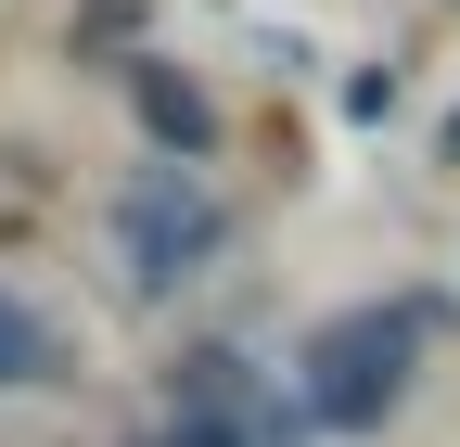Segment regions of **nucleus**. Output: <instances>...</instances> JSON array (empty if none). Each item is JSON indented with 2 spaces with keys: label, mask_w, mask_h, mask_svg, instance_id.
<instances>
[{
  "label": "nucleus",
  "mask_w": 460,
  "mask_h": 447,
  "mask_svg": "<svg viewBox=\"0 0 460 447\" xmlns=\"http://www.w3.org/2000/svg\"><path fill=\"white\" fill-rule=\"evenodd\" d=\"M217 231H230V217L205 205V180H192V166H141V180H128V205H115V256H128V294H180L192 268L217 256Z\"/></svg>",
  "instance_id": "obj_2"
},
{
  "label": "nucleus",
  "mask_w": 460,
  "mask_h": 447,
  "mask_svg": "<svg viewBox=\"0 0 460 447\" xmlns=\"http://www.w3.org/2000/svg\"><path fill=\"white\" fill-rule=\"evenodd\" d=\"M128 102H141V128L166 141V166H192L205 141H217V102L180 77V65H154V51H141V65H128Z\"/></svg>",
  "instance_id": "obj_3"
},
{
  "label": "nucleus",
  "mask_w": 460,
  "mask_h": 447,
  "mask_svg": "<svg viewBox=\"0 0 460 447\" xmlns=\"http://www.w3.org/2000/svg\"><path fill=\"white\" fill-rule=\"evenodd\" d=\"M0 383H65V332H51L26 294H0Z\"/></svg>",
  "instance_id": "obj_4"
},
{
  "label": "nucleus",
  "mask_w": 460,
  "mask_h": 447,
  "mask_svg": "<svg viewBox=\"0 0 460 447\" xmlns=\"http://www.w3.org/2000/svg\"><path fill=\"white\" fill-rule=\"evenodd\" d=\"M410 371H422V307H345L307 346V409L332 434H371L396 397H410Z\"/></svg>",
  "instance_id": "obj_1"
},
{
  "label": "nucleus",
  "mask_w": 460,
  "mask_h": 447,
  "mask_svg": "<svg viewBox=\"0 0 460 447\" xmlns=\"http://www.w3.org/2000/svg\"><path fill=\"white\" fill-rule=\"evenodd\" d=\"M141 447H256L243 422H166V434H141Z\"/></svg>",
  "instance_id": "obj_5"
}]
</instances>
